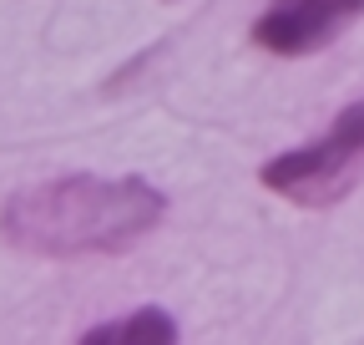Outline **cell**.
Returning a JSON list of instances; mask_svg holds the SVG:
<instances>
[{"mask_svg": "<svg viewBox=\"0 0 364 345\" xmlns=\"http://www.w3.org/2000/svg\"><path fill=\"white\" fill-rule=\"evenodd\" d=\"M167 213V198L147 178H102L61 172L31 188H16L0 208V234L36 259H86L127 254Z\"/></svg>", "mask_w": 364, "mask_h": 345, "instance_id": "6da1fadb", "label": "cell"}, {"mask_svg": "<svg viewBox=\"0 0 364 345\" xmlns=\"http://www.w3.org/2000/svg\"><path fill=\"white\" fill-rule=\"evenodd\" d=\"M359 172H364V97H354L304 148L268 158L258 168V183L299 208H329L359 183Z\"/></svg>", "mask_w": 364, "mask_h": 345, "instance_id": "7a4b0ae2", "label": "cell"}, {"mask_svg": "<svg viewBox=\"0 0 364 345\" xmlns=\"http://www.w3.org/2000/svg\"><path fill=\"white\" fill-rule=\"evenodd\" d=\"M364 16V0H268L253 21V46L268 56H309L339 41Z\"/></svg>", "mask_w": 364, "mask_h": 345, "instance_id": "3957f363", "label": "cell"}, {"mask_svg": "<svg viewBox=\"0 0 364 345\" xmlns=\"http://www.w3.org/2000/svg\"><path fill=\"white\" fill-rule=\"evenodd\" d=\"M86 340L97 345V340H162L172 345L177 340V320L157 305H142V310H132V315H117V320H102V325H91Z\"/></svg>", "mask_w": 364, "mask_h": 345, "instance_id": "277c9868", "label": "cell"}]
</instances>
